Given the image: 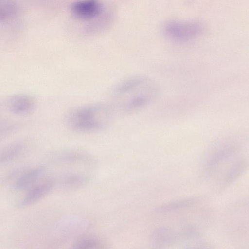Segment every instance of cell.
<instances>
[{"mask_svg":"<svg viewBox=\"0 0 249 249\" xmlns=\"http://www.w3.org/2000/svg\"><path fill=\"white\" fill-rule=\"evenodd\" d=\"M9 111L17 116H26L36 109L37 102L35 98L27 94H17L10 96L6 103Z\"/></svg>","mask_w":249,"mask_h":249,"instance_id":"obj_6","label":"cell"},{"mask_svg":"<svg viewBox=\"0 0 249 249\" xmlns=\"http://www.w3.org/2000/svg\"><path fill=\"white\" fill-rule=\"evenodd\" d=\"M114 114L108 103H89L70 109L64 116V123L74 132L94 133L107 128L112 122Z\"/></svg>","mask_w":249,"mask_h":249,"instance_id":"obj_2","label":"cell"},{"mask_svg":"<svg viewBox=\"0 0 249 249\" xmlns=\"http://www.w3.org/2000/svg\"><path fill=\"white\" fill-rule=\"evenodd\" d=\"M199 237L196 228L192 225L184 226L179 230L161 227L155 230L151 237L152 245L155 248L170 246L180 241L196 239Z\"/></svg>","mask_w":249,"mask_h":249,"instance_id":"obj_4","label":"cell"},{"mask_svg":"<svg viewBox=\"0 0 249 249\" xmlns=\"http://www.w3.org/2000/svg\"><path fill=\"white\" fill-rule=\"evenodd\" d=\"M159 89L156 82L148 76H131L112 88L108 104L114 113L132 114L151 104L158 95Z\"/></svg>","mask_w":249,"mask_h":249,"instance_id":"obj_1","label":"cell"},{"mask_svg":"<svg viewBox=\"0 0 249 249\" xmlns=\"http://www.w3.org/2000/svg\"><path fill=\"white\" fill-rule=\"evenodd\" d=\"M44 176V170L42 168H36L31 170L20 177L15 184L16 190L26 188L37 180L42 178Z\"/></svg>","mask_w":249,"mask_h":249,"instance_id":"obj_10","label":"cell"},{"mask_svg":"<svg viewBox=\"0 0 249 249\" xmlns=\"http://www.w3.org/2000/svg\"><path fill=\"white\" fill-rule=\"evenodd\" d=\"M19 12L18 5L13 0H0V22L8 21Z\"/></svg>","mask_w":249,"mask_h":249,"instance_id":"obj_11","label":"cell"},{"mask_svg":"<svg viewBox=\"0 0 249 249\" xmlns=\"http://www.w3.org/2000/svg\"><path fill=\"white\" fill-rule=\"evenodd\" d=\"M102 246L101 241L97 238L85 237L78 240L74 245L77 249H97Z\"/></svg>","mask_w":249,"mask_h":249,"instance_id":"obj_14","label":"cell"},{"mask_svg":"<svg viewBox=\"0 0 249 249\" xmlns=\"http://www.w3.org/2000/svg\"><path fill=\"white\" fill-rule=\"evenodd\" d=\"M54 185L53 178L49 177H45L28 191L21 201L20 206L24 207L38 201L49 193Z\"/></svg>","mask_w":249,"mask_h":249,"instance_id":"obj_8","label":"cell"},{"mask_svg":"<svg viewBox=\"0 0 249 249\" xmlns=\"http://www.w3.org/2000/svg\"><path fill=\"white\" fill-rule=\"evenodd\" d=\"M62 165L72 170L65 171L62 174L61 183L63 187L76 188L87 183L90 178L89 173L74 170L75 168L91 167L93 161L86 153L74 150H65L59 154Z\"/></svg>","mask_w":249,"mask_h":249,"instance_id":"obj_3","label":"cell"},{"mask_svg":"<svg viewBox=\"0 0 249 249\" xmlns=\"http://www.w3.org/2000/svg\"><path fill=\"white\" fill-rule=\"evenodd\" d=\"M202 25L197 22L170 21L165 24L163 33L169 39L178 42H186L200 36Z\"/></svg>","mask_w":249,"mask_h":249,"instance_id":"obj_5","label":"cell"},{"mask_svg":"<svg viewBox=\"0 0 249 249\" xmlns=\"http://www.w3.org/2000/svg\"><path fill=\"white\" fill-rule=\"evenodd\" d=\"M71 11L77 18L90 20L100 14L102 5L99 0H79L71 4Z\"/></svg>","mask_w":249,"mask_h":249,"instance_id":"obj_7","label":"cell"},{"mask_svg":"<svg viewBox=\"0 0 249 249\" xmlns=\"http://www.w3.org/2000/svg\"><path fill=\"white\" fill-rule=\"evenodd\" d=\"M199 201L197 198H188L172 201L159 207L157 211L159 213H166L190 208Z\"/></svg>","mask_w":249,"mask_h":249,"instance_id":"obj_12","label":"cell"},{"mask_svg":"<svg viewBox=\"0 0 249 249\" xmlns=\"http://www.w3.org/2000/svg\"><path fill=\"white\" fill-rule=\"evenodd\" d=\"M238 148L234 145H226L215 152L209 160L207 168L209 171L215 169L217 166L234 155Z\"/></svg>","mask_w":249,"mask_h":249,"instance_id":"obj_9","label":"cell"},{"mask_svg":"<svg viewBox=\"0 0 249 249\" xmlns=\"http://www.w3.org/2000/svg\"><path fill=\"white\" fill-rule=\"evenodd\" d=\"M247 161L242 159L237 161L230 169L224 178V183L229 184L236 179L245 171Z\"/></svg>","mask_w":249,"mask_h":249,"instance_id":"obj_13","label":"cell"}]
</instances>
